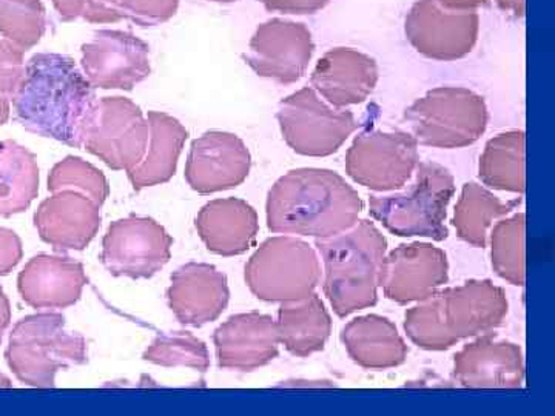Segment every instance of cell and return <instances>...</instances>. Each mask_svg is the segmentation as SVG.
Here are the masks:
<instances>
[{
    "label": "cell",
    "mask_w": 555,
    "mask_h": 416,
    "mask_svg": "<svg viewBox=\"0 0 555 416\" xmlns=\"http://www.w3.org/2000/svg\"><path fill=\"white\" fill-rule=\"evenodd\" d=\"M87 341L67 330L61 313L25 316L10 335L5 358L9 367L25 386L53 389L56 374L87 363Z\"/></svg>",
    "instance_id": "cell-5"
},
{
    "label": "cell",
    "mask_w": 555,
    "mask_h": 416,
    "mask_svg": "<svg viewBox=\"0 0 555 416\" xmlns=\"http://www.w3.org/2000/svg\"><path fill=\"white\" fill-rule=\"evenodd\" d=\"M518 200L502 203L489 190L476 182H467L455 207L454 227L460 239L474 247H486L488 230L496 219L506 217Z\"/></svg>",
    "instance_id": "cell-30"
},
{
    "label": "cell",
    "mask_w": 555,
    "mask_h": 416,
    "mask_svg": "<svg viewBox=\"0 0 555 416\" xmlns=\"http://www.w3.org/2000/svg\"><path fill=\"white\" fill-rule=\"evenodd\" d=\"M406 38L420 54L429 60H462L473 51L480 31L476 11H452L437 0H416L404 25Z\"/></svg>",
    "instance_id": "cell-13"
},
{
    "label": "cell",
    "mask_w": 555,
    "mask_h": 416,
    "mask_svg": "<svg viewBox=\"0 0 555 416\" xmlns=\"http://www.w3.org/2000/svg\"><path fill=\"white\" fill-rule=\"evenodd\" d=\"M454 375L467 389H518L525 381L524 353L513 342L481 337L456 353Z\"/></svg>",
    "instance_id": "cell-20"
},
{
    "label": "cell",
    "mask_w": 555,
    "mask_h": 416,
    "mask_svg": "<svg viewBox=\"0 0 555 416\" xmlns=\"http://www.w3.org/2000/svg\"><path fill=\"white\" fill-rule=\"evenodd\" d=\"M214 341L219 366L251 372L275 360L280 335L272 317L250 312L230 316L215 332Z\"/></svg>",
    "instance_id": "cell-19"
},
{
    "label": "cell",
    "mask_w": 555,
    "mask_h": 416,
    "mask_svg": "<svg viewBox=\"0 0 555 416\" xmlns=\"http://www.w3.org/2000/svg\"><path fill=\"white\" fill-rule=\"evenodd\" d=\"M276 118L288 147L312 158L337 153L358 127L352 112L332 107L313 89L281 101Z\"/></svg>",
    "instance_id": "cell-9"
},
{
    "label": "cell",
    "mask_w": 555,
    "mask_h": 416,
    "mask_svg": "<svg viewBox=\"0 0 555 416\" xmlns=\"http://www.w3.org/2000/svg\"><path fill=\"white\" fill-rule=\"evenodd\" d=\"M215 2H233V0H215Z\"/></svg>",
    "instance_id": "cell-42"
},
{
    "label": "cell",
    "mask_w": 555,
    "mask_h": 416,
    "mask_svg": "<svg viewBox=\"0 0 555 416\" xmlns=\"http://www.w3.org/2000/svg\"><path fill=\"white\" fill-rule=\"evenodd\" d=\"M167 298L179 323L192 327L206 326L228 309V277L214 265L189 262L171 275Z\"/></svg>",
    "instance_id": "cell-18"
},
{
    "label": "cell",
    "mask_w": 555,
    "mask_h": 416,
    "mask_svg": "<svg viewBox=\"0 0 555 416\" xmlns=\"http://www.w3.org/2000/svg\"><path fill=\"white\" fill-rule=\"evenodd\" d=\"M323 277L320 257L306 240L275 236L264 240L246 265L251 294L266 302H287L313 294Z\"/></svg>",
    "instance_id": "cell-8"
},
{
    "label": "cell",
    "mask_w": 555,
    "mask_h": 416,
    "mask_svg": "<svg viewBox=\"0 0 555 416\" xmlns=\"http://www.w3.org/2000/svg\"><path fill=\"white\" fill-rule=\"evenodd\" d=\"M9 102L7 100H3V98H0V126H2L3 122H5L7 119H9Z\"/></svg>",
    "instance_id": "cell-40"
},
{
    "label": "cell",
    "mask_w": 555,
    "mask_h": 416,
    "mask_svg": "<svg viewBox=\"0 0 555 416\" xmlns=\"http://www.w3.org/2000/svg\"><path fill=\"white\" fill-rule=\"evenodd\" d=\"M145 361L160 367H189L206 374L210 367L207 346L190 332H169L153 339L144 352Z\"/></svg>",
    "instance_id": "cell-32"
},
{
    "label": "cell",
    "mask_w": 555,
    "mask_h": 416,
    "mask_svg": "<svg viewBox=\"0 0 555 416\" xmlns=\"http://www.w3.org/2000/svg\"><path fill=\"white\" fill-rule=\"evenodd\" d=\"M276 327L287 352L305 358L324 349L332 334V317L313 291L308 297L283 302L278 310Z\"/></svg>",
    "instance_id": "cell-26"
},
{
    "label": "cell",
    "mask_w": 555,
    "mask_h": 416,
    "mask_svg": "<svg viewBox=\"0 0 555 416\" xmlns=\"http://www.w3.org/2000/svg\"><path fill=\"white\" fill-rule=\"evenodd\" d=\"M310 82L332 107L363 104L377 87V62L361 51L334 49L318 62Z\"/></svg>",
    "instance_id": "cell-22"
},
{
    "label": "cell",
    "mask_w": 555,
    "mask_h": 416,
    "mask_svg": "<svg viewBox=\"0 0 555 416\" xmlns=\"http://www.w3.org/2000/svg\"><path fill=\"white\" fill-rule=\"evenodd\" d=\"M341 341L353 363L364 368L398 367L408 358L406 342L398 334L396 324L379 315L350 321L343 328Z\"/></svg>",
    "instance_id": "cell-25"
},
{
    "label": "cell",
    "mask_w": 555,
    "mask_h": 416,
    "mask_svg": "<svg viewBox=\"0 0 555 416\" xmlns=\"http://www.w3.org/2000/svg\"><path fill=\"white\" fill-rule=\"evenodd\" d=\"M363 210L357 190L337 171L297 169L270 188L266 214L270 232L328 238L356 225Z\"/></svg>",
    "instance_id": "cell-2"
},
{
    "label": "cell",
    "mask_w": 555,
    "mask_h": 416,
    "mask_svg": "<svg viewBox=\"0 0 555 416\" xmlns=\"http://www.w3.org/2000/svg\"><path fill=\"white\" fill-rule=\"evenodd\" d=\"M173 238L155 219L131 217L112 222L102 240V264L113 276L147 280L171 258Z\"/></svg>",
    "instance_id": "cell-12"
},
{
    "label": "cell",
    "mask_w": 555,
    "mask_h": 416,
    "mask_svg": "<svg viewBox=\"0 0 555 416\" xmlns=\"http://www.w3.org/2000/svg\"><path fill=\"white\" fill-rule=\"evenodd\" d=\"M83 68L91 86L131 90L149 76L147 49L133 39L105 40L83 49Z\"/></svg>",
    "instance_id": "cell-24"
},
{
    "label": "cell",
    "mask_w": 555,
    "mask_h": 416,
    "mask_svg": "<svg viewBox=\"0 0 555 416\" xmlns=\"http://www.w3.org/2000/svg\"><path fill=\"white\" fill-rule=\"evenodd\" d=\"M412 136L433 148H463L473 145L488 127L483 98L463 87H438L404 113Z\"/></svg>",
    "instance_id": "cell-7"
},
{
    "label": "cell",
    "mask_w": 555,
    "mask_h": 416,
    "mask_svg": "<svg viewBox=\"0 0 555 416\" xmlns=\"http://www.w3.org/2000/svg\"><path fill=\"white\" fill-rule=\"evenodd\" d=\"M526 138L524 131H507L486 144L478 174L488 187L520 193L526 190Z\"/></svg>",
    "instance_id": "cell-29"
},
{
    "label": "cell",
    "mask_w": 555,
    "mask_h": 416,
    "mask_svg": "<svg viewBox=\"0 0 555 416\" xmlns=\"http://www.w3.org/2000/svg\"><path fill=\"white\" fill-rule=\"evenodd\" d=\"M418 142L404 131H366L346 156L347 174L374 192H396L411 181L418 166Z\"/></svg>",
    "instance_id": "cell-11"
},
{
    "label": "cell",
    "mask_w": 555,
    "mask_h": 416,
    "mask_svg": "<svg viewBox=\"0 0 555 416\" xmlns=\"http://www.w3.org/2000/svg\"><path fill=\"white\" fill-rule=\"evenodd\" d=\"M196 229L208 250L221 257H236L257 239L258 214L246 200L215 199L201 208Z\"/></svg>",
    "instance_id": "cell-23"
},
{
    "label": "cell",
    "mask_w": 555,
    "mask_h": 416,
    "mask_svg": "<svg viewBox=\"0 0 555 416\" xmlns=\"http://www.w3.org/2000/svg\"><path fill=\"white\" fill-rule=\"evenodd\" d=\"M11 324V306L5 291L0 287V344H2L3 335L9 330Z\"/></svg>",
    "instance_id": "cell-38"
},
{
    "label": "cell",
    "mask_w": 555,
    "mask_h": 416,
    "mask_svg": "<svg viewBox=\"0 0 555 416\" xmlns=\"http://www.w3.org/2000/svg\"><path fill=\"white\" fill-rule=\"evenodd\" d=\"M11 387H13V382L10 381V378L0 374V389H11Z\"/></svg>",
    "instance_id": "cell-41"
},
{
    "label": "cell",
    "mask_w": 555,
    "mask_h": 416,
    "mask_svg": "<svg viewBox=\"0 0 555 416\" xmlns=\"http://www.w3.org/2000/svg\"><path fill=\"white\" fill-rule=\"evenodd\" d=\"M49 190L51 193L73 190V192L89 196L101 207L109 195L108 182L102 171L86 160L73 158V156L62 160L51 171Z\"/></svg>",
    "instance_id": "cell-33"
},
{
    "label": "cell",
    "mask_w": 555,
    "mask_h": 416,
    "mask_svg": "<svg viewBox=\"0 0 555 416\" xmlns=\"http://www.w3.org/2000/svg\"><path fill=\"white\" fill-rule=\"evenodd\" d=\"M492 268L513 286L526 283V214L503 219L491 233Z\"/></svg>",
    "instance_id": "cell-31"
},
{
    "label": "cell",
    "mask_w": 555,
    "mask_h": 416,
    "mask_svg": "<svg viewBox=\"0 0 555 416\" xmlns=\"http://www.w3.org/2000/svg\"><path fill=\"white\" fill-rule=\"evenodd\" d=\"M449 280L447 253L433 244L414 243L397 247L383 259L379 287L398 304L422 301Z\"/></svg>",
    "instance_id": "cell-14"
},
{
    "label": "cell",
    "mask_w": 555,
    "mask_h": 416,
    "mask_svg": "<svg viewBox=\"0 0 555 416\" xmlns=\"http://www.w3.org/2000/svg\"><path fill=\"white\" fill-rule=\"evenodd\" d=\"M89 283L80 262L62 255H38L22 270L17 288L33 309H67Z\"/></svg>",
    "instance_id": "cell-21"
},
{
    "label": "cell",
    "mask_w": 555,
    "mask_h": 416,
    "mask_svg": "<svg viewBox=\"0 0 555 416\" xmlns=\"http://www.w3.org/2000/svg\"><path fill=\"white\" fill-rule=\"evenodd\" d=\"M313 50L312 35L305 24L273 20L258 28L246 61L262 78L294 83L308 69Z\"/></svg>",
    "instance_id": "cell-15"
},
{
    "label": "cell",
    "mask_w": 555,
    "mask_h": 416,
    "mask_svg": "<svg viewBox=\"0 0 555 416\" xmlns=\"http://www.w3.org/2000/svg\"><path fill=\"white\" fill-rule=\"evenodd\" d=\"M437 2L452 11H476L485 5L486 0H437Z\"/></svg>",
    "instance_id": "cell-37"
},
{
    "label": "cell",
    "mask_w": 555,
    "mask_h": 416,
    "mask_svg": "<svg viewBox=\"0 0 555 416\" xmlns=\"http://www.w3.org/2000/svg\"><path fill=\"white\" fill-rule=\"evenodd\" d=\"M13 104L25 129L82 147L83 129L96 102L93 86L80 75L75 62L39 54L14 91Z\"/></svg>",
    "instance_id": "cell-1"
},
{
    "label": "cell",
    "mask_w": 555,
    "mask_h": 416,
    "mask_svg": "<svg viewBox=\"0 0 555 416\" xmlns=\"http://www.w3.org/2000/svg\"><path fill=\"white\" fill-rule=\"evenodd\" d=\"M414 173L406 192L372 196L369 211L392 235L444 240L449 235L444 224L448 206L455 193L454 177L436 162H418Z\"/></svg>",
    "instance_id": "cell-6"
},
{
    "label": "cell",
    "mask_w": 555,
    "mask_h": 416,
    "mask_svg": "<svg viewBox=\"0 0 555 416\" xmlns=\"http://www.w3.org/2000/svg\"><path fill=\"white\" fill-rule=\"evenodd\" d=\"M150 126L126 98L96 102L82 133V145L113 170H131L147 152Z\"/></svg>",
    "instance_id": "cell-10"
},
{
    "label": "cell",
    "mask_w": 555,
    "mask_h": 416,
    "mask_svg": "<svg viewBox=\"0 0 555 416\" xmlns=\"http://www.w3.org/2000/svg\"><path fill=\"white\" fill-rule=\"evenodd\" d=\"M324 268V295L339 317L377 304L387 240L371 221L315 240Z\"/></svg>",
    "instance_id": "cell-4"
},
{
    "label": "cell",
    "mask_w": 555,
    "mask_h": 416,
    "mask_svg": "<svg viewBox=\"0 0 555 416\" xmlns=\"http://www.w3.org/2000/svg\"><path fill=\"white\" fill-rule=\"evenodd\" d=\"M496 5L506 14H513L514 17L525 16L526 0H496Z\"/></svg>",
    "instance_id": "cell-39"
},
{
    "label": "cell",
    "mask_w": 555,
    "mask_h": 416,
    "mask_svg": "<svg viewBox=\"0 0 555 416\" xmlns=\"http://www.w3.org/2000/svg\"><path fill=\"white\" fill-rule=\"evenodd\" d=\"M39 193V167L27 148L13 141L0 144V217L20 214Z\"/></svg>",
    "instance_id": "cell-28"
},
{
    "label": "cell",
    "mask_w": 555,
    "mask_h": 416,
    "mask_svg": "<svg viewBox=\"0 0 555 416\" xmlns=\"http://www.w3.org/2000/svg\"><path fill=\"white\" fill-rule=\"evenodd\" d=\"M24 248L13 230L0 227V276L9 275L20 264Z\"/></svg>",
    "instance_id": "cell-34"
},
{
    "label": "cell",
    "mask_w": 555,
    "mask_h": 416,
    "mask_svg": "<svg viewBox=\"0 0 555 416\" xmlns=\"http://www.w3.org/2000/svg\"><path fill=\"white\" fill-rule=\"evenodd\" d=\"M250 171V153L232 133L210 131L190 150L185 179L201 195L224 192L243 184Z\"/></svg>",
    "instance_id": "cell-16"
},
{
    "label": "cell",
    "mask_w": 555,
    "mask_h": 416,
    "mask_svg": "<svg viewBox=\"0 0 555 416\" xmlns=\"http://www.w3.org/2000/svg\"><path fill=\"white\" fill-rule=\"evenodd\" d=\"M503 288L489 280L434 291L404 315V330L415 346L430 352L451 349L462 339L495 330L507 315Z\"/></svg>",
    "instance_id": "cell-3"
},
{
    "label": "cell",
    "mask_w": 555,
    "mask_h": 416,
    "mask_svg": "<svg viewBox=\"0 0 555 416\" xmlns=\"http://www.w3.org/2000/svg\"><path fill=\"white\" fill-rule=\"evenodd\" d=\"M22 61L14 51L0 50V91L13 93L22 80Z\"/></svg>",
    "instance_id": "cell-35"
},
{
    "label": "cell",
    "mask_w": 555,
    "mask_h": 416,
    "mask_svg": "<svg viewBox=\"0 0 555 416\" xmlns=\"http://www.w3.org/2000/svg\"><path fill=\"white\" fill-rule=\"evenodd\" d=\"M266 9L284 14H313L328 5L331 0H261Z\"/></svg>",
    "instance_id": "cell-36"
},
{
    "label": "cell",
    "mask_w": 555,
    "mask_h": 416,
    "mask_svg": "<svg viewBox=\"0 0 555 416\" xmlns=\"http://www.w3.org/2000/svg\"><path fill=\"white\" fill-rule=\"evenodd\" d=\"M149 126L152 131L149 152H145L144 159L137 167L127 171L131 185L137 190L155 187L170 181L188 139L184 127L163 113H149Z\"/></svg>",
    "instance_id": "cell-27"
},
{
    "label": "cell",
    "mask_w": 555,
    "mask_h": 416,
    "mask_svg": "<svg viewBox=\"0 0 555 416\" xmlns=\"http://www.w3.org/2000/svg\"><path fill=\"white\" fill-rule=\"evenodd\" d=\"M40 239L54 250H83L101 229V206L73 190L53 193L35 213Z\"/></svg>",
    "instance_id": "cell-17"
}]
</instances>
